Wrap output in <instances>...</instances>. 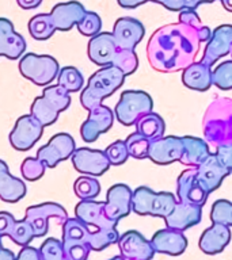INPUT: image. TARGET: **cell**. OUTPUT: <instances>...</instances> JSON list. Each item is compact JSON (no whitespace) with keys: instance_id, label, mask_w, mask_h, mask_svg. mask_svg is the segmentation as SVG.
Wrapping results in <instances>:
<instances>
[{"instance_id":"6da1fadb","label":"cell","mask_w":232,"mask_h":260,"mask_svg":"<svg viewBox=\"0 0 232 260\" xmlns=\"http://www.w3.org/2000/svg\"><path fill=\"white\" fill-rule=\"evenodd\" d=\"M197 31L177 22L159 27L147 44V58L155 71L172 73L193 64L198 54Z\"/></svg>"},{"instance_id":"7a4b0ae2","label":"cell","mask_w":232,"mask_h":260,"mask_svg":"<svg viewBox=\"0 0 232 260\" xmlns=\"http://www.w3.org/2000/svg\"><path fill=\"white\" fill-rule=\"evenodd\" d=\"M85 8L79 2L59 3L49 14H38L28 22V32L37 41H46L57 31H69L84 16Z\"/></svg>"},{"instance_id":"3957f363","label":"cell","mask_w":232,"mask_h":260,"mask_svg":"<svg viewBox=\"0 0 232 260\" xmlns=\"http://www.w3.org/2000/svg\"><path fill=\"white\" fill-rule=\"evenodd\" d=\"M205 141L212 146L232 142V99L219 98L208 106L202 118Z\"/></svg>"},{"instance_id":"277c9868","label":"cell","mask_w":232,"mask_h":260,"mask_svg":"<svg viewBox=\"0 0 232 260\" xmlns=\"http://www.w3.org/2000/svg\"><path fill=\"white\" fill-rule=\"evenodd\" d=\"M125 73L121 69L107 65L98 69L89 79V83L80 93V103L87 111L102 105L106 98L111 96L125 81Z\"/></svg>"},{"instance_id":"5b68a950","label":"cell","mask_w":232,"mask_h":260,"mask_svg":"<svg viewBox=\"0 0 232 260\" xmlns=\"http://www.w3.org/2000/svg\"><path fill=\"white\" fill-rule=\"evenodd\" d=\"M71 105V93L59 84L44 88L42 95L37 96L30 107V114L41 122V125H53L61 111H65Z\"/></svg>"},{"instance_id":"8992f818","label":"cell","mask_w":232,"mask_h":260,"mask_svg":"<svg viewBox=\"0 0 232 260\" xmlns=\"http://www.w3.org/2000/svg\"><path fill=\"white\" fill-rule=\"evenodd\" d=\"M178 199L171 192H155L147 186L137 187L132 194V210L138 215L167 217Z\"/></svg>"},{"instance_id":"52a82bcc","label":"cell","mask_w":232,"mask_h":260,"mask_svg":"<svg viewBox=\"0 0 232 260\" xmlns=\"http://www.w3.org/2000/svg\"><path fill=\"white\" fill-rule=\"evenodd\" d=\"M18 68L24 79L40 87L50 84L60 72V65L54 57L36 53H27L20 57Z\"/></svg>"},{"instance_id":"ba28073f","label":"cell","mask_w":232,"mask_h":260,"mask_svg":"<svg viewBox=\"0 0 232 260\" xmlns=\"http://www.w3.org/2000/svg\"><path fill=\"white\" fill-rule=\"evenodd\" d=\"M152 109L154 102L150 93L137 89H128L121 93L114 109V115L124 126H133L142 115L151 113Z\"/></svg>"},{"instance_id":"9c48e42d","label":"cell","mask_w":232,"mask_h":260,"mask_svg":"<svg viewBox=\"0 0 232 260\" xmlns=\"http://www.w3.org/2000/svg\"><path fill=\"white\" fill-rule=\"evenodd\" d=\"M44 126L32 114H26L16 119L15 126L10 133V144L15 150L26 152L36 145L42 137Z\"/></svg>"},{"instance_id":"30bf717a","label":"cell","mask_w":232,"mask_h":260,"mask_svg":"<svg viewBox=\"0 0 232 260\" xmlns=\"http://www.w3.org/2000/svg\"><path fill=\"white\" fill-rule=\"evenodd\" d=\"M76 149V144L71 134H54L46 145L41 146L37 152V157L44 162L46 168H54L59 162L64 161L72 156Z\"/></svg>"},{"instance_id":"8fae6325","label":"cell","mask_w":232,"mask_h":260,"mask_svg":"<svg viewBox=\"0 0 232 260\" xmlns=\"http://www.w3.org/2000/svg\"><path fill=\"white\" fill-rule=\"evenodd\" d=\"M50 218H56L59 223H64L65 219L68 218V214L59 203L45 202L27 207L24 215V219L32 225L36 237H42L46 235Z\"/></svg>"},{"instance_id":"7c38bea8","label":"cell","mask_w":232,"mask_h":260,"mask_svg":"<svg viewBox=\"0 0 232 260\" xmlns=\"http://www.w3.org/2000/svg\"><path fill=\"white\" fill-rule=\"evenodd\" d=\"M73 168L87 176H102L110 168V161L105 150L91 148H77L71 156Z\"/></svg>"},{"instance_id":"4fadbf2b","label":"cell","mask_w":232,"mask_h":260,"mask_svg":"<svg viewBox=\"0 0 232 260\" xmlns=\"http://www.w3.org/2000/svg\"><path fill=\"white\" fill-rule=\"evenodd\" d=\"M208 195L209 192L197 178L195 167H190L189 170H185L179 175L177 180V199L179 202L202 207L207 202Z\"/></svg>"},{"instance_id":"5bb4252c","label":"cell","mask_w":232,"mask_h":260,"mask_svg":"<svg viewBox=\"0 0 232 260\" xmlns=\"http://www.w3.org/2000/svg\"><path fill=\"white\" fill-rule=\"evenodd\" d=\"M75 214L90 231H106L117 226V222L106 215L105 202H95L93 199L80 201L75 207Z\"/></svg>"},{"instance_id":"9a60e30c","label":"cell","mask_w":232,"mask_h":260,"mask_svg":"<svg viewBox=\"0 0 232 260\" xmlns=\"http://www.w3.org/2000/svg\"><path fill=\"white\" fill-rule=\"evenodd\" d=\"M89 113V118L80 126V136L83 141L94 142L113 126L114 113L113 110L103 105L95 106Z\"/></svg>"},{"instance_id":"2e32d148","label":"cell","mask_w":232,"mask_h":260,"mask_svg":"<svg viewBox=\"0 0 232 260\" xmlns=\"http://www.w3.org/2000/svg\"><path fill=\"white\" fill-rule=\"evenodd\" d=\"M183 152L182 137L167 136L150 142L148 158L158 166H167L171 162L179 161Z\"/></svg>"},{"instance_id":"e0dca14e","label":"cell","mask_w":232,"mask_h":260,"mask_svg":"<svg viewBox=\"0 0 232 260\" xmlns=\"http://www.w3.org/2000/svg\"><path fill=\"white\" fill-rule=\"evenodd\" d=\"M111 34H113L118 49L134 50V48L144 38L146 28L140 20L130 18V16H122L115 20Z\"/></svg>"},{"instance_id":"ac0fdd59","label":"cell","mask_w":232,"mask_h":260,"mask_svg":"<svg viewBox=\"0 0 232 260\" xmlns=\"http://www.w3.org/2000/svg\"><path fill=\"white\" fill-rule=\"evenodd\" d=\"M121 256L125 260H151L155 251L150 240L137 231H128L117 241Z\"/></svg>"},{"instance_id":"d6986e66","label":"cell","mask_w":232,"mask_h":260,"mask_svg":"<svg viewBox=\"0 0 232 260\" xmlns=\"http://www.w3.org/2000/svg\"><path fill=\"white\" fill-rule=\"evenodd\" d=\"M132 194L133 191L124 183L110 187L106 195V215L115 222L126 217L132 210Z\"/></svg>"},{"instance_id":"ffe728a7","label":"cell","mask_w":232,"mask_h":260,"mask_svg":"<svg viewBox=\"0 0 232 260\" xmlns=\"http://www.w3.org/2000/svg\"><path fill=\"white\" fill-rule=\"evenodd\" d=\"M232 46V24H221L212 31L202 54V62L209 67L215 65L221 57L229 54Z\"/></svg>"},{"instance_id":"44dd1931","label":"cell","mask_w":232,"mask_h":260,"mask_svg":"<svg viewBox=\"0 0 232 260\" xmlns=\"http://www.w3.org/2000/svg\"><path fill=\"white\" fill-rule=\"evenodd\" d=\"M195 170H197V178L209 194L217 190L224 179L231 174V171L220 161L216 153L209 154L198 167H195Z\"/></svg>"},{"instance_id":"7402d4cb","label":"cell","mask_w":232,"mask_h":260,"mask_svg":"<svg viewBox=\"0 0 232 260\" xmlns=\"http://www.w3.org/2000/svg\"><path fill=\"white\" fill-rule=\"evenodd\" d=\"M117 50L118 46L114 41L113 34L109 31L98 32L97 36L91 37V40L87 45L89 58L94 64L99 65V67L111 65Z\"/></svg>"},{"instance_id":"603a6c76","label":"cell","mask_w":232,"mask_h":260,"mask_svg":"<svg viewBox=\"0 0 232 260\" xmlns=\"http://www.w3.org/2000/svg\"><path fill=\"white\" fill-rule=\"evenodd\" d=\"M26 41L15 31L11 20L0 18V57L8 60H18L24 54Z\"/></svg>"},{"instance_id":"cb8c5ba5","label":"cell","mask_w":232,"mask_h":260,"mask_svg":"<svg viewBox=\"0 0 232 260\" xmlns=\"http://www.w3.org/2000/svg\"><path fill=\"white\" fill-rule=\"evenodd\" d=\"M201 218H202V207L177 201L170 214L164 217V221L167 228L183 232L201 222Z\"/></svg>"},{"instance_id":"d4e9b609","label":"cell","mask_w":232,"mask_h":260,"mask_svg":"<svg viewBox=\"0 0 232 260\" xmlns=\"http://www.w3.org/2000/svg\"><path fill=\"white\" fill-rule=\"evenodd\" d=\"M155 252L170 256L182 255L187 248V240L181 231L166 228L158 231L150 240Z\"/></svg>"},{"instance_id":"484cf974","label":"cell","mask_w":232,"mask_h":260,"mask_svg":"<svg viewBox=\"0 0 232 260\" xmlns=\"http://www.w3.org/2000/svg\"><path fill=\"white\" fill-rule=\"evenodd\" d=\"M231 241V231L229 226L219 222H212V226L204 231L199 237V249L207 255H217L224 251Z\"/></svg>"},{"instance_id":"4316f807","label":"cell","mask_w":232,"mask_h":260,"mask_svg":"<svg viewBox=\"0 0 232 260\" xmlns=\"http://www.w3.org/2000/svg\"><path fill=\"white\" fill-rule=\"evenodd\" d=\"M3 236L11 237L14 243L22 247L27 245L36 237L32 225L26 219L16 221L8 211H0V237Z\"/></svg>"},{"instance_id":"83f0119b","label":"cell","mask_w":232,"mask_h":260,"mask_svg":"<svg viewBox=\"0 0 232 260\" xmlns=\"http://www.w3.org/2000/svg\"><path fill=\"white\" fill-rule=\"evenodd\" d=\"M26 191L23 180L10 174L7 164L0 160V199L7 203H16L26 195Z\"/></svg>"},{"instance_id":"f1b7e54d","label":"cell","mask_w":232,"mask_h":260,"mask_svg":"<svg viewBox=\"0 0 232 260\" xmlns=\"http://www.w3.org/2000/svg\"><path fill=\"white\" fill-rule=\"evenodd\" d=\"M182 83L194 91H207L212 87V67L198 61L183 69Z\"/></svg>"},{"instance_id":"f546056e","label":"cell","mask_w":232,"mask_h":260,"mask_svg":"<svg viewBox=\"0 0 232 260\" xmlns=\"http://www.w3.org/2000/svg\"><path fill=\"white\" fill-rule=\"evenodd\" d=\"M182 142L183 152L179 162H182L183 166L198 167L211 154L209 144L205 140L193 136H183Z\"/></svg>"},{"instance_id":"4dcf8cb0","label":"cell","mask_w":232,"mask_h":260,"mask_svg":"<svg viewBox=\"0 0 232 260\" xmlns=\"http://www.w3.org/2000/svg\"><path fill=\"white\" fill-rule=\"evenodd\" d=\"M136 132L152 141L164 136L166 123L159 114L151 111L136 122Z\"/></svg>"},{"instance_id":"1f68e13d","label":"cell","mask_w":232,"mask_h":260,"mask_svg":"<svg viewBox=\"0 0 232 260\" xmlns=\"http://www.w3.org/2000/svg\"><path fill=\"white\" fill-rule=\"evenodd\" d=\"M57 84L69 93L77 92L84 87V77L75 67H64L57 75Z\"/></svg>"},{"instance_id":"d6a6232c","label":"cell","mask_w":232,"mask_h":260,"mask_svg":"<svg viewBox=\"0 0 232 260\" xmlns=\"http://www.w3.org/2000/svg\"><path fill=\"white\" fill-rule=\"evenodd\" d=\"M73 191L81 201H89V199H94L99 195L101 183L98 182L94 176L81 175L80 178H77L73 183Z\"/></svg>"},{"instance_id":"836d02e7","label":"cell","mask_w":232,"mask_h":260,"mask_svg":"<svg viewBox=\"0 0 232 260\" xmlns=\"http://www.w3.org/2000/svg\"><path fill=\"white\" fill-rule=\"evenodd\" d=\"M63 249L67 260H87L91 247L87 240L63 239Z\"/></svg>"},{"instance_id":"e575fe53","label":"cell","mask_w":232,"mask_h":260,"mask_svg":"<svg viewBox=\"0 0 232 260\" xmlns=\"http://www.w3.org/2000/svg\"><path fill=\"white\" fill-rule=\"evenodd\" d=\"M120 239L117 229H106V231H90L89 229V244L94 251H102L105 248L115 244Z\"/></svg>"},{"instance_id":"d590c367","label":"cell","mask_w":232,"mask_h":260,"mask_svg":"<svg viewBox=\"0 0 232 260\" xmlns=\"http://www.w3.org/2000/svg\"><path fill=\"white\" fill-rule=\"evenodd\" d=\"M150 140L141 136L137 132L129 134L128 138L125 140L126 148H128V153L130 157L142 160V158H148V149H150Z\"/></svg>"},{"instance_id":"8d00e7d4","label":"cell","mask_w":232,"mask_h":260,"mask_svg":"<svg viewBox=\"0 0 232 260\" xmlns=\"http://www.w3.org/2000/svg\"><path fill=\"white\" fill-rule=\"evenodd\" d=\"M111 65L117 67L125 73V76H130L138 68V58L134 50H125V49H118L115 56L113 58Z\"/></svg>"},{"instance_id":"74e56055","label":"cell","mask_w":232,"mask_h":260,"mask_svg":"<svg viewBox=\"0 0 232 260\" xmlns=\"http://www.w3.org/2000/svg\"><path fill=\"white\" fill-rule=\"evenodd\" d=\"M212 85L224 91L232 89V60L224 61L212 71Z\"/></svg>"},{"instance_id":"f35d334b","label":"cell","mask_w":232,"mask_h":260,"mask_svg":"<svg viewBox=\"0 0 232 260\" xmlns=\"http://www.w3.org/2000/svg\"><path fill=\"white\" fill-rule=\"evenodd\" d=\"M212 222H219L232 228V202L227 199H219L213 203L211 210Z\"/></svg>"},{"instance_id":"ab89813d","label":"cell","mask_w":232,"mask_h":260,"mask_svg":"<svg viewBox=\"0 0 232 260\" xmlns=\"http://www.w3.org/2000/svg\"><path fill=\"white\" fill-rule=\"evenodd\" d=\"M46 166L38 157H26L20 166V172L26 180L36 182L44 176Z\"/></svg>"},{"instance_id":"60d3db41","label":"cell","mask_w":232,"mask_h":260,"mask_svg":"<svg viewBox=\"0 0 232 260\" xmlns=\"http://www.w3.org/2000/svg\"><path fill=\"white\" fill-rule=\"evenodd\" d=\"M77 31L80 32L81 36L85 37H94L97 36L98 32H101L102 28V19L101 16L98 15L97 12L85 11L84 16L81 20L76 24Z\"/></svg>"},{"instance_id":"b9f144b4","label":"cell","mask_w":232,"mask_h":260,"mask_svg":"<svg viewBox=\"0 0 232 260\" xmlns=\"http://www.w3.org/2000/svg\"><path fill=\"white\" fill-rule=\"evenodd\" d=\"M41 260H67L63 249V243L57 239L45 240L40 249Z\"/></svg>"},{"instance_id":"7bdbcfd3","label":"cell","mask_w":232,"mask_h":260,"mask_svg":"<svg viewBox=\"0 0 232 260\" xmlns=\"http://www.w3.org/2000/svg\"><path fill=\"white\" fill-rule=\"evenodd\" d=\"M105 153L109 158L110 166H121V164L126 162V160L129 157L126 144L122 140H118V141H114L113 144H110L106 148Z\"/></svg>"},{"instance_id":"ee69618b","label":"cell","mask_w":232,"mask_h":260,"mask_svg":"<svg viewBox=\"0 0 232 260\" xmlns=\"http://www.w3.org/2000/svg\"><path fill=\"white\" fill-rule=\"evenodd\" d=\"M178 22L186 24V26H190L194 30H198L199 27H202V22H201V18L198 16V14L191 10V8H183L179 11V19Z\"/></svg>"},{"instance_id":"f6af8a7d","label":"cell","mask_w":232,"mask_h":260,"mask_svg":"<svg viewBox=\"0 0 232 260\" xmlns=\"http://www.w3.org/2000/svg\"><path fill=\"white\" fill-rule=\"evenodd\" d=\"M219 160L227 167L228 170H232V142L225 144V145L217 146V150L215 152Z\"/></svg>"},{"instance_id":"bcb514c9","label":"cell","mask_w":232,"mask_h":260,"mask_svg":"<svg viewBox=\"0 0 232 260\" xmlns=\"http://www.w3.org/2000/svg\"><path fill=\"white\" fill-rule=\"evenodd\" d=\"M15 260H41V253L36 248L24 245L20 249L18 257H15Z\"/></svg>"},{"instance_id":"7dc6e473","label":"cell","mask_w":232,"mask_h":260,"mask_svg":"<svg viewBox=\"0 0 232 260\" xmlns=\"http://www.w3.org/2000/svg\"><path fill=\"white\" fill-rule=\"evenodd\" d=\"M195 31H197V37H198L199 44H201V42H208V41L211 40L212 30L208 27V26H204L202 24V27H199L198 30H195Z\"/></svg>"},{"instance_id":"c3c4849f","label":"cell","mask_w":232,"mask_h":260,"mask_svg":"<svg viewBox=\"0 0 232 260\" xmlns=\"http://www.w3.org/2000/svg\"><path fill=\"white\" fill-rule=\"evenodd\" d=\"M16 3L22 10H34L42 3V0H16Z\"/></svg>"},{"instance_id":"681fc988","label":"cell","mask_w":232,"mask_h":260,"mask_svg":"<svg viewBox=\"0 0 232 260\" xmlns=\"http://www.w3.org/2000/svg\"><path fill=\"white\" fill-rule=\"evenodd\" d=\"M117 2L122 8H136L150 0H117Z\"/></svg>"},{"instance_id":"f907efd6","label":"cell","mask_w":232,"mask_h":260,"mask_svg":"<svg viewBox=\"0 0 232 260\" xmlns=\"http://www.w3.org/2000/svg\"><path fill=\"white\" fill-rule=\"evenodd\" d=\"M213 2H215V0H182L183 8H191V10H195L199 4L213 3Z\"/></svg>"},{"instance_id":"816d5d0a","label":"cell","mask_w":232,"mask_h":260,"mask_svg":"<svg viewBox=\"0 0 232 260\" xmlns=\"http://www.w3.org/2000/svg\"><path fill=\"white\" fill-rule=\"evenodd\" d=\"M0 260H15V256L10 249H2L0 251Z\"/></svg>"},{"instance_id":"f5cc1de1","label":"cell","mask_w":232,"mask_h":260,"mask_svg":"<svg viewBox=\"0 0 232 260\" xmlns=\"http://www.w3.org/2000/svg\"><path fill=\"white\" fill-rule=\"evenodd\" d=\"M221 4H223V7L227 10V11L232 12V0H220Z\"/></svg>"},{"instance_id":"db71d44e","label":"cell","mask_w":232,"mask_h":260,"mask_svg":"<svg viewBox=\"0 0 232 260\" xmlns=\"http://www.w3.org/2000/svg\"><path fill=\"white\" fill-rule=\"evenodd\" d=\"M150 2H154V3H159V4H162L163 7H167L171 0H150Z\"/></svg>"},{"instance_id":"11a10c76","label":"cell","mask_w":232,"mask_h":260,"mask_svg":"<svg viewBox=\"0 0 232 260\" xmlns=\"http://www.w3.org/2000/svg\"><path fill=\"white\" fill-rule=\"evenodd\" d=\"M110 260H125V259H124V257H122V256L120 255V256H114L113 259H110Z\"/></svg>"},{"instance_id":"9f6ffc18","label":"cell","mask_w":232,"mask_h":260,"mask_svg":"<svg viewBox=\"0 0 232 260\" xmlns=\"http://www.w3.org/2000/svg\"><path fill=\"white\" fill-rule=\"evenodd\" d=\"M3 248H2V237H0V251H2Z\"/></svg>"},{"instance_id":"6f0895ef","label":"cell","mask_w":232,"mask_h":260,"mask_svg":"<svg viewBox=\"0 0 232 260\" xmlns=\"http://www.w3.org/2000/svg\"><path fill=\"white\" fill-rule=\"evenodd\" d=\"M229 54H231V56H232V46H231V50H229Z\"/></svg>"},{"instance_id":"680465c9","label":"cell","mask_w":232,"mask_h":260,"mask_svg":"<svg viewBox=\"0 0 232 260\" xmlns=\"http://www.w3.org/2000/svg\"><path fill=\"white\" fill-rule=\"evenodd\" d=\"M231 174H232V170H231Z\"/></svg>"}]
</instances>
